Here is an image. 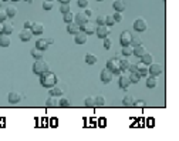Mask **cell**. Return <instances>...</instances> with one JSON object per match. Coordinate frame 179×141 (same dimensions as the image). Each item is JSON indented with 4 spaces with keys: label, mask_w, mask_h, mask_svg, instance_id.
<instances>
[{
    "label": "cell",
    "mask_w": 179,
    "mask_h": 141,
    "mask_svg": "<svg viewBox=\"0 0 179 141\" xmlns=\"http://www.w3.org/2000/svg\"><path fill=\"white\" fill-rule=\"evenodd\" d=\"M6 19H7V15H6V10H0V22L3 23Z\"/></svg>",
    "instance_id": "46"
},
{
    "label": "cell",
    "mask_w": 179,
    "mask_h": 141,
    "mask_svg": "<svg viewBox=\"0 0 179 141\" xmlns=\"http://www.w3.org/2000/svg\"><path fill=\"white\" fill-rule=\"evenodd\" d=\"M85 63L87 64H95L97 63V56L92 53H87L85 54Z\"/></svg>",
    "instance_id": "30"
},
{
    "label": "cell",
    "mask_w": 179,
    "mask_h": 141,
    "mask_svg": "<svg viewBox=\"0 0 179 141\" xmlns=\"http://www.w3.org/2000/svg\"><path fill=\"white\" fill-rule=\"evenodd\" d=\"M100 77H101V81L102 83H110L111 80H112V77H114V73L112 71H110L108 68H104V70L101 71V74H100Z\"/></svg>",
    "instance_id": "8"
},
{
    "label": "cell",
    "mask_w": 179,
    "mask_h": 141,
    "mask_svg": "<svg viewBox=\"0 0 179 141\" xmlns=\"http://www.w3.org/2000/svg\"><path fill=\"white\" fill-rule=\"evenodd\" d=\"M112 59H114V60H118V61H120V60H121V54H115V56H114Z\"/></svg>",
    "instance_id": "50"
},
{
    "label": "cell",
    "mask_w": 179,
    "mask_h": 141,
    "mask_svg": "<svg viewBox=\"0 0 179 141\" xmlns=\"http://www.w3.org/2000/svg\"><path fill=\"white\" fill-rule=\"evenodd\" d=\"M111 46H112V41H111V39H108V37L104 39V48H105V50H110Z\"/></svg>",
    "instance_id": "43"
},
{
    "label": "cell",
    "mask_w": 179,
    "mask_h": 141,
    "mask_svg": "<svg viewBox=\"0 0 179 141\" xmlns=\"http://www.w3.org/2000/svg\"><path fill=\"white\" fill-rule=\"evenodd\" d=\"M31 56H33L36 60H40L41 57H43V52L39 50L37 47H33V48H31Z\"/></svg>",
    "instance_id": "35"
},
{
    "label": "cell",
    "mask_w": 179,
    "mask_h": 141,
    "mask_svg": "<svg viewBox=\"0 0 179 141\" xmlns=\"http://www.w3.org/2000/svg\"><path fill=\"white\" fill-rule=\"evenodd\" d=\"M13 30H14V27H13L11 23H3V29H2V33L3 34H11Z\"/></svg>",
    "instance_id": "24"
},
{
    "label": "cell",
    "mask_w": 179,
    "mask_h": 141,
    "mask_svg": "<svg viewBox=\"0 0 179 141\" xmlns=\"http://www.w3.org/2000/svg\"><path fill=\"white\" fill-rule=\"evenodd\" d=\"M80 31H84L87 34H92V33H95V26L92 23H85V24L80 26Z\"/></svg>",
    "instance_id": "14"
},
{
    "label": "cell",
    "mask_w": 179,
    "mask_h": 141,
    "mask_svg": "<svg viewBox=\"0 0 179 141\" xmlns=\"http://www.w3.org/2000/svg\"><path fill=\"white\" fill-rule=\"evenodd\" d=\"M139 44H142V40H141V37H139L138 34H132V37H131V46L134 47V46H139Z\"/></svg>",
    "instance_id": "34"
},
{
    "label": "cell",
    "mask_w": 179,
    "mask_h": 141,
    "mask_svg": "<svg viewBox=\"0 0 179 141\" xmlns=\"http://www.w3.org/2000/svg\"><path fill=\"white\" fill-rule=\"evenodd\" d=\"M112 7H114V10H115V11H121V13H122L127 6H125L124 0H114V2H112Z\"/></svg>",
    "instance_id": "16"
},
{
    "label": "cell",
    "mask_w": 179,
    "mask_h": 141,
    "mask_svg": "<svg viewBox=\"0 0 179 141\" xmlns=\"http://www.w3.org/2000/svg\"><path fill=\"white\" fill-rule=\"evenodd\" d=\"M3 2H7V0H3Z\"/></svg>",
    "instance_id": "57"
},
{
    "label": "cell",
    "mask_w": 179,
    "mask_h": 141,
    "mask_svg": "<svg viewBox=\"0 0 179 141\" xmlns=\"http://www.w3.org/2000/svg\"><path fill=\"white\" fill-rule=\"evenodd\" d=\"M59 97L57 96H50L47 98V100H46V104H47V107H57V106H59Z\"/></svg>",
    "instance_id": "22"
},
{
    "label": "cell",
    "mask_w": 179,
    "mask_h": 141,
    "mask_svg": "<svg viewBox=\"0 0 179 141\" xmlns=\"http://www.w3.org/2000/svg\"><path fill=\"white\" fill-rule=\"evenodd\" d=\"M70 10H71V9H70V3H63L61 7H60V11H61L63 15L67 13V11H70Z\"/></svg>",
    "instance_id": "42"
},
{
    "label": "cell",
    "mask_w": 179,
    "mask_h": 141,
    "mask_svg": "<svg viewBox=\"0 0 179 141\" xmlns=\"http://www.w3.org/2000/svg\"><path fill=\"white\" fill-rule=\"evenodd\" d=\"M97 2H102V0H97Z\"/></svg>",
    "instance_id": "56"
},
{
    "label": "cell",
    "mask_w": 179,
    "mask_h": 141,
    "mask_svg": "<svg viewBox=\"0 0 179 141\" xmlns=\"http://www.w3.org/2000/svg\"><path fill=\"white\" fill-rule=\"evenodd\" d=\"M118 84H120L121 89L127 90L128 87H129V84H131V80H129V77H127V76H122V74H121L120 80H118Z\"/></svg>",
    "instance_id": "15"
},
{
    "label": "cell",
    "mask_w": 179,
    "mask_h": 141,
    "mask_svg": "<svg viewBox=\"0 0 179 141\" xmlns=\"http://www.w3.org/2000/svg\"><path fill=\"white\" fill-rule=\"evenodd\" d=\"M112 17H114V20H115V23L122 22V19H124V16H122V13H121V11H115V13L112 15Z\"/></svg>",
    "instance_id": "40"
},
{
    "label": "cell",
    "mask_w": 179,
    "mask_h": 141,
    "mask_svg": "<svg viewBox=\"0 0 179 141\" xmlns=\"http://www.w3.org/2000/svg\"><path fill=\"white\" fill-rule=\"evenodd\" d=\"M134 29H135L136 31H145V30L148 29V24H146V22L144 19H136L135 22H134Z\"/></svg>",
    "instance_id": "10"
},
{
    "label": "cell",
    "mask_w": 179,
    "mask_h": 141,
    "mask_svg": "<svg viewBox=\"0 0 179 141\" xmlns=\"http://www.w3.org/2000/svg\"><path fill=\"white\" fill-rule=\"evenodd\" d=\"M157 85H158L157 77H153V76L148 77V80H146V87H149V89H153V87H157Z\"/></svg>",
    "instance_id": "33"
},
{
    "label": "cell",
    "mask_w": 179,
    "mask_h": 141,
    "mask_svg": "<svg viewBox=\"0 0 179 141\" xmlns=\"http://www.w3.org/2000/svg\"><path fill=\"white\" fill-rule=\"evenodd\" d=\"M94 104H97V106H100V107H104L107 104V100L104 96H97L94 97Z\"/></svg>",
    "instance_id": "31"
},
{
    "label": "cell",
    "mask_w": 179,
    "mask_h": 141,
    "mask_svg": "<svg viewBox=\"0 0 179 141\" xmlns=\"http://www.w3.org/2000/svg\"><path fill=\"white\" fill-rule=\"evenodd\" d=\"M2 29H3V23L0 22V33H2Z\"/></svg>",
    "instance_id": "52"
},
{
    "label": "cell",
    "mask_w": 179,
    "mask_h": 141,
    "mask_svg": "<svg viewBox=\"0 0 179 141\" xmlns=\"http://www.w3.org/2000/svg\"><path fill=\"white\" fill-rule=\"evenodd\" d=\"M97 24H98V26H102V24H105V16L100 15L98 17H97Z\"/></svg>",
    "instance_id": "44"
},
{
    "label": "cell",
    "mask_w": 179,
    "mask_h": 141,
    "mask_svg": "<svg viewBox=\"0 0 179 141\" xmlns=\"http://www.w3.org/2000/svg\"><path fill=\"white\" fill-rule=\"evenodd\" d=\"M30 30L33 31V34H41L44 31L43 23H40V22H33V24H31V27H30Z\"/></svg>",
    "instance_id": "13"
},
{
    "label": "cell",
    "mask_w": 179,
    "mask_h": 141,
    "mask_svg": "<svg viewBox=\"0 0 179 141\" xmlns=\"http://www.w3.org/2000/svg\"><path fill=\"white\" fill-rule=\"evenodd\" d=\"M36 47L39 48V50H41V52H44V50H47V47H48L47 40H44V39H40V40H37Z\"/></svg>",
    "instance_id": "26"
},
{
    "label": "cell",
    "mask_w": 179,
    "mask_h": 141,
    "mask_svg": "<svg viewBox=\"0 0 179 141\" xmlns=\"http://www.w3.org/2000/svg\"><path fill=\"white\" fill-rule=\"evenodd\" d=\"M53 6H54V3H53L51 0H44V2H43V9H44L46 11H47V10H51V9H53Z\"/></svg>",
    "instance_id": "38"
},
{
    "label": "cell",
    "mask_w": 179,
    "mask_h": 141,
    "mask_svg": "<svg viewBox=\"0 0 179 141\" xmlns=\"http://www.w3.org/2000/svg\"><path fill=\"white\" fill-rule=\"evenodd\" d=\"M148 68H149V74L153 76V77H157L162 73V66L159 63H151Z\"/></svg>",
    "instance_id": "5"
},
{
    "label": "cell",
    "mask_w": 179,
    "mask_h": 141,
    "mask_svg": "<svg viewBox=\"0 0 179 141\" xmlns=\"http://www.w3.org/2000/svg\"><path fill=\"white\" fill-rule=\"evenodd\" d=\"M24 2H27V3H31V2H33V0H24Z\"/></svg>",
    "instance_id": "53"
},
{
    "label": "cell",
    "mask_w": 179,
    "mask_h": 141,
    "mask_svg": "<svg viewBox=\"0 0 179 141\" xmlns=\"http://www.w3.org/2000/svg\"><path fill=\"white\" fill-rule=\"evenodd\" d=\"M10 43H11V39L9 34H3V33L0 34V46L2 47H9Z\"/></svg>",
    "instance_id": "19"
},
{
    "label": "cell",
    "mask_w": 179,
    "mask_h": 141,
    "mask_svg": "<svg viewBox=\"0 0 179 141\" xmlns=\"http://www.w3.org/2000/svg\"><path fill=\"white\" fill-rule=\"evenodd\" d=\"M4 10H6L7 17H14V16L17 15V7H14V6H9V7H6Z\"/></svg>",
    "instance_id": "32"
},
{
    "label": "cell",
    "mask_w": 179,
    "mask_h": 141,
    "mask_svg": "<svg viewBox=\"0 0 179 141\" xmlns=\"http://www.w3.org/2000/svg\"><path fill=\"white\" fill-rule=\"evenodd\" d=\"M129 66H131V61L128 60V57H124V59H121L120 60V67H121V70L125 71L129 68Z\"/></svg>",
    "instance_id": "25"
},
{
    "label": "cell",
    "mask_w": 179,
    "mask_h": 141,
    "mask_svg": "<svg viewBox=\"0 0 179 141\" xmlns=\"http://www.w3.org/2000/svg\"><path fill=\"white\" fill-rule=\"evenodd\" d=\"M134 101H135V98H134L132 96H129V94H128V96L124 97V100H122V104H124L125 107H131V106H134Z\"/></svg>",
    "instance_id": "27"
},
{
    "label": "cell",
    "mask_w": 179,
    "mask_h": 141,
    "mask_svg": "<svg viewBox=\"0 0 179 141\" xmlns=\"http://www.w3.org/2000/svg\"><path fill=\"white\" fill-rule=\"evenodd\" d=\"M2 3H3V0H0V7H2Z\"/></svg>",
    "instance_id": "54"
},
{
    "label": "cell",
    "mask_w": 179,
    "mask_h": 141,
    "mask_svg": "<svg viewBox=\"0 0 179 141\" xmlns=\"http://www.w3.org/2000/svg\"><path fill=\"white\" fill-rule=\"evenodd\" d=\"M67 31H68L70 34H77L80 31V26H78L75 22H71L67 24Z\"/></svg>",
    "instance_id": "20"
},
{
    "label": "cell",
    "mask_w": 179,
    "mask_h": 141,
    "mask_svg": "<svg viewBox=\"0 0 179 141\" xmlns=\"http://www.w3.org/2000/svg\"><path fill=\"white\" fill-rule=\"evenodd\" d=\"M74 19H75V23H77V24H78V26H83V24L88 23L90 17H88L87 15H85L84 11H80V13H77V15L74 16Z\"/></svg>",
    "instance_id": "6"
},
{
    "label": "cell",
    "mask_w": 179,
    "mask_h": 141,
    "mask_svg": "<svg viewBox=\"0 0 179 141\" xmlns=\"http://www.w3.org/2000/svg\"><path fill=\"white\" fill-rule=\"evenodd\" d=\"M84 104H85V107H92L94 106V97H87L84 100Z\"/></svg>",
    "instance_id": "41"
},
{
    "label": "cell",
    "mask_w": 179,
    "mask_h": 141,
    "mask_svg": "<svg viewBox=\"0 0 179 141\" xmlns=\"http://www.w3.org/2000/svg\"><path fill=\"white\" fill-rule=\"evenodd\" d=\"M128 77H129L131 83H138L139 80H141V77H142V76L139 74V71H131V74L128 76Z\"/></svg>",
    "instance_id": "29"
},
{
    "label": "cell",
    "mask_w": 179,
    "mask_h": 141,
    "mask_svg": "<svg viewBox=\"0 0 179 141\" xmlns=\"http://www.w3.org/2000/svg\"><path fill=\"white\" fill-rule=\"evenodd\" d=\"M141 63H144V64H146V66H149L151 63H153V56L151 54V53H148V52H145L141 56Z\"/></svg>",
    "instance_id": "17"
},
{
    "label": "cell",
    "mask_w": 179,
    "mask_h": 141,
    "mask_svg": "<svg viewBox=\"0 0 179 141\" xmlns=\"http://www.w3.org/2000/svg\"><path fill=\"white\" fill-rule=\"evenodd\" d=\"M84 13H85V15H87V16H88V17H90V16H91V15H92V10H90V9H87V10H85V11H84Z\"/></svg>",
    "instance_id": "49"
},
{
    "label": "cell",
    "mask_w": 179,
    "mask_h": 141,
    "mask_svg": "<svg viewBox=\"0 0 179 141\" xmlns=\"http://www.w3.org/2000/svg\"><path fill=\"white\" fill-rule=\"evenodd\" d=\"M51 2H53V0H51Z\"/></svg>",
    "instance_id": "58"
},
{
    "label": "cell",
    "mask_w": 179,
    "mask_h": 141,
    "mask_svg": "<svg viewBox=\"0 0 179 141\" xmlns=\"http://www.w3.org/2000/svg\"><path fill=\"white\" fill-rule=\"evenodd\" d=\"M57 76L54 74V73H51V71H46V73H43V74H40V83L43 87H46V89H50V87H53V85L57 84Z\"/></svg>",
    "instance_id": "1"
},
{
    "label": "cell",
    "mask_w": 179,
    "mask_h": 141,
    "mask_svg": "<svg viewBox=\"0 0 179 141\" xmlns=\"http://www.w3.org/2000/svg\"><path fill=\"white\" fill-rule=\"evenodd\" d=\"M18 37H20V40H23V41H29L30 39L33 37V31L30 29H24L23 27V30L18 33Z\"/></svg>",
    "instance_id": "11"
},
{
    "label": "cell",
    "mask_w": 179,
    "mask_h": 141,
    "mask_svg": "<svg viewBox=\"0 0 179 141\" xmlns=\"http://www.w3.org/2000/svg\"><path fill=\"white\" fill-rule=\"evenodd\" d=\"M59 106L67 108V107H70V106H71V103H70V100L67 98V97H61V98H60V101H59Z\"/></svg>",
    "instance_id": "37"
},
{
    "label": "cell",
    "mask_w": 179,
    "mask_h": 141,
    "mask_svg": "<svg viewBox=\"0 0 179 141\" xmlns=\"http://www.w3.org/2000/svg\"><path fill=\"white\" fill-rule=\"evenodd\" d=\"M63 19H64V22H66V23H71L74 20L73 11L70 10V11H67V13H64V15H63Z\"/></svg>",
    "instance_id": "36"
},
{
    "label": "cell",
    "mask_w": 179,
    "mask_h": 141,
    "mask_svg": "<svg viewBox=\"0 0 179 141\" xmlns=\"http://www.w3.org/2000/svg\"><path fill=\"white\" fill-rule=\"evenodd\" d=\"M13 2H20V0H13Z\"/></svg>",
    "instance_id": "55"
},
{
    "label": "cell",
    "mask_w": 179,
    "mask_h": 141,
    "mask_svg": "<svg viewBox=\"0 0 179 141\" xmlns=\"http://www.w3.org/2000/svg\"><path fill=\"white\" fill-rule=\"evenodd\" d=\"M107 68L110 71H112L114 74H122V70H121V67H120V61L118 60H108L107 61Z\"/></svg>",
    "instance_id": "3"
},
{
    "label": "cell",
    "mask_w": 179,
    "mask_h": 141,
    "mask_svg": "<svg viewBox=\"0 0 179 141\" xmlns=\"http://www.w3.org/2000/svg\"><path fill=\"white\" fill-rule=\"evenodd\" d=\"M50 96H57V97L63 96V89L59 87L57 84L53 85V87H50Z\"/></svg>",
    "instance_id": "23"
},
{
    "label": "cell",
    "mask_w": 179,
    "mask_h": 141,
    "mask_svg": "<svg viewBox=\"0 0 179 141\" xmlns=\"http://www.w3.org/2000/svg\"><path fill=\"white\" fill-rule=\"evenodd\" d=\"M95 34H97L100 39L108 37V34H110V27L105 26V24H102V26H98V24H97V27H95Z\"/></svg>",
    "instance_id": "4"
},
{
    "label": "cell",
    "mask_w": 179,
    "mask_h": 141,
    "mask_svg": "<svg viewBox=\"0 0 179 141\" xmlns=\"http://www.w3.org/2000/svg\"><path fill=\"white\" fill-rule=\"evenodd\" d=\"M31 24H33V22H30V20H26V22H24V29H30V27H31Z\"/></svg>",
    "instance_id": "48"
},
{
    "label": "cell",
    "mask_w": 179,
    "mask_h": 141,
    "mask_svg": "<svg viewBox=\"0 0 179 141\" xmlns=\"http://www.w3.org/2000/svg\"><path fill=\"white\" fill-rule=\"evenodd\" d=\"M0 34H2V33H0Z\"/></svg>",
    "instance_id": "59"
},
{
    "label": "cell",
    "mask_w": 179,
    "mask_h": 141,
    "mask_svg": "<svg viewBox=\"0 0 179 141\" xmlns=\"http://www.w3.org/2000/svg\"><path fill=\"white\" fill-rule=\"evenodd\" d=\"M131 37H132V34L129 33L128 30H124L122 34H121V44H122V46L131 44Z\"/></svg>",
    "instance_id": "12"
},
{
    "label": "cell",
    "mask_w": 179,
    "mask_h": 141,
    "mask_svg": "<svg viewBox=\"0 0 179 141\" xmlns=\"http://www.w3.org/2000/svg\"><path fill=\"white\" fill-rule=\"evenodd\" d=\"M134 106H139V107H144V106H145V101L144 100H138V101H134Z\"/></svg>",
    "instance_id": "47"
},
{
    "label": "cell",
    "mask_w": 179,
    "mask_h": 141,
    "mask_svg": "<svg viewBox=\"0 0 179 141\" xmlns=\"http://www.w3.org/2000/svg\"><path fill=\"white\" fill-rule=\"evenodd\" d=\"M46 71H50V66H48V63H46L43 59L40 60H36L33 64V73L34 74H43V73H46Z\"/></svg>",
    "instance_id": "2"
},
{
    "label": "cell",
    "mask_w": 179,
    "mask_h": 141,
    "mask_svg": "<svg viewBox=\"0 0 179 141\" xmlns=\"http://www.w3.org/2000/svg\"><path fill=\"white\" fill-rule=\"evenodd\" d=\"M59 2H60V3H70V2H71V0H59Z\"/></svg>",
    "instance_id": "51"
},
{
    "label": "cell",
    "mask_w": 179,
    "mask_h": 141,
    "mask_svg": "<svg viewBox=\"0 0 179 141\" xmlns=\"http://www.w3.org/2000/svg\"><path fill=\"white\" fill-rule=\"evenodd\" d=\"M77 4L80 7H87L88 6V0H77Z\"/></svg>",
    "instance_id": "45"
},
{
    "label": "cell",
    "mask_w": 179,
    "mask_h": 141,
    "mask_svg": "<svg viewBox=\"0 0 179 141\" xmlns=\"http://www.w3.org/2000/svg\"><path fill=\"white\" fill-rule=\"evenodd\" d=\"M136 68H138L139 74L142 76V77H146V76H149V68H148V66L144 63H139L136 64Z\"/></svg>",
    "instance_id": "18"
},
{
    "label": "cell",
    "mask_w": 179,
    "mask_h": 141,
    "mask_svg": "<svg viewBox=\"0 0 179 141\" xmlns=\"http://www.w3.org/2000/svg\"><path fill=\"white\" fill-rule=\"evenodd\" d=\"M74 40H75L77 44H85L88 40V34L84 31H78L77 34H74Z\"/></svg>",
    "instance_id": "9"
},
{
    "label": "cell",
    "mask_w": 179,
    "mask_h": 141,
    "mask_svg": "<svg viewBox=\"0 0 179 141\" xmlns=\"http://www.w3.org/2000/svg\"><path fill=\"white\" fill-rule=\"evenodd\" d=\"M114 24H115V20H114L112 16H111V15L105 16V26L111 27V26H114Z\"/></svg>",
    "instance_id": "39"
},
{
    "label": "cell",
    "mask_w": 179,
    "mask_h": 141,
    "mask_svg": "<svg viewBox=\"0 0 179 141\" xmlns=\"http://www.w3.org/2000/svg\"><path fill=\"white\" fill-rule=\"evenodd\" d=\"M7 98H9V103L17 104V103H20V101H22L23 96L18 93V91H10V93H9V96H7Z\"/></svg>",
    "instance_id": "7"
},
{
    "label": "cell",
    "mask_w": 179,
    "mask_h": 141,
    "mask_svg": "<svg viewBox=\"0 0 179 141\" xmlns=\"http://www.w3.org/2000/svg\"><path fill=\"white\" fill-rule=\"evenodd\" d=\"M146 50H145V47H144L142 44H139V46H134V47H132V54H134V56L135 57H141L144 54V53H145Z\"/></svg>",
    "instance_id": "21"
},
{
    "label": "cell",
    "mask_w": 179,
    "mask_h": 141,
    "mask_svg": "<svg viewBox=\"0 0 179 141\" xmlns=\"http://www.w3.org/2000/svg\"><path fill=\"white\" fill-rule=\"evenodd\" d=\"M121 54L124 57H129L132 56V46L128 44V46H122V52H121Z\"/></svg>",
    "instance_id": "28"
}]
</instances>
